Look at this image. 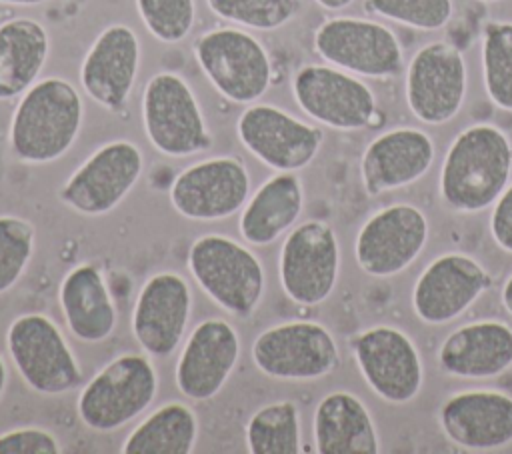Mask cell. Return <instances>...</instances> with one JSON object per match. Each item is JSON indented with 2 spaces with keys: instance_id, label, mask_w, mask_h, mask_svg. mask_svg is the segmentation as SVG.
<instances>
[{
  "instance_id": "f546056e",
  "label": "cell",
  "mask_w": 512,
  "mask_h": 454,
  "mask_svg": "<svg viewBox=\"0 0 512 454\" xmlns=\"http://www.w3.org/2000/svg\"><path fill=\"white\" fill-rule=\"evenodd\" d=\"M244 438L250 454L302 452L298 406L292 400H280L258 408L246 422Z\"/></svg>"
},
{
  "instance_id": "7402d4cb",
  "label": "cell",
  "mask_w": 512,
  "mask_h": 454,
  "mask_svg": "<svg viewBox=\"0 0 512 454\" xmlns=\"http://www.w3.org/2000/svg\"><path fill=\"white\" fill-rule=\"evenodd\" d=\"M446 438L466 450H496L512 442V396L500 390H466L438 412Z\"/></svg>"
},
{
  "instance_id": "8fae6325",
  "label": "cell",
  "mask_w": 512,
  "mask_h": 454,
  "mask_svg": "<svg viewBox=\"0 0 512 454\" xmlns=\"http://www.w3.org/2000/svg\"><path fill=\"white\" fill-rule=\"evenodd\" d=\"M142 150L130 140H110L96 148L60 188V202L84 216L112 212L138 184Z\"/></svg>"
},
{
  "instance_id": "4dcf8cb0",
  "label": "cell",
  "mask_w": 512,
  "mask_h": 454,
  "mask_svg": "<svg viewBox=\"0 0 512 454\" xmlns=\"http://www.w3.org/2000/svg\"><path fill=\"white\" fill-rule=\"evenodd\" d=\"M482 76L492 104L512 112V22H488L484 26Z\"/></svg>"
},
{
  "instance_id": "ffe728a7",
  "label": "cell",
  "mask_w": 512,
  "mask_h": 454,
  "mask_svg": "<svg viewBox=\"0 0 512 454\" xmlns=\"http://www.w3.org/2000/svg\"><path fill=\"white\" fill-rule=\"evenodd\" d=\"M492 276L472 256L446 252L434 258L418 276L412 308L426 324H444L466 312L488 288Z\"/></svg>"
},
{
  "instance_id": "1f68e13d",
  "label": "cell",
  "mask_w": 512,
  "mask_h": 454,
  "mask_svg": "<svg viewBox=\"0 0 512 454\" xmlns=\"http://www.w3.org/2000/svg\"><path fill=\"white\" fill-rule=\"evenodd\" d=\"M206 4L220 20L260 32L286 26L298 12V0H206Z\"/></svg>"
},
{
  "instance_id": "74e56055",
  "label": "cell",
  "mask_w": 512,
  "mask_h": 454,
  "mask_svg": "<svg viewBox=\"0 0 512 454\" xmlns=\"http://www.w3.org/2000/svg\"><path fill=\"white\" fill-rule=\"evenodd\" d=\"M318 6H322L324 10H332V12H338V10H344L348 8L354 0H314Z\"/></svg>"
},
{
  "instance_id": "9a60e30c",
  "label": "cell",
  "mask_w": 512,
  "mask_h": 454,
  "mask_svg": "<svg viewBox=\"0 0 512 454\" xmlns=\"http://www.w3.org/2000/svg\"><path fill=\"white\" fill-rule=\"evenodd\" d=\"M466 62L462 52L446 42L424 44L406 70V102L424 124L452 120L466 98Z\"/></svg>"
},
{
  "instance_id": "6da1fadb",
  "label": "cell",
  "mask_w": 512,
  "mask_h": 454,
  "mask_svg": "<svg viewBox=\"0 0 512 454\" xmlns=\"http://www.w3.org/2000/svg\"><path fill=\"white\" fill-rule=\"evenodd\" d=\"M82 122L84 100L72 82L60 76L36 80L12 112L10 152L26 164L54 162L74 146Z\"/></svg>"
},
{
  "instance_id": "cb8c5ba5",
  "label": "cell",
  "mask_w": 512,
  "mask_h": 454,
  "mask_svg": "<svg viewBox=\"0 0 512 454\" xmlns=\"http://www.w3.org/2000/svg\"><path fill=\"white\" fill-rule=\"evenodd\" d=\"M438 364L446 374L458 378L500 376L512 366V328L500 320L464 324L440 344Z\"/></svg>"
},
{
  "instance_id": "83f0119b",
  "label": "cell",
  "mask_w": 512,
  "mask_h": 454,
  "mask_svg": "<svg viewBox=\"0 0 512 454\" xmlns=\"http://www.w3.org/2000/svg\"><path fill=\"white\" fill-rule=\"evenodd\" d=\"M50 54L46 28L34 18L0 24V100L22 96L40 76Z\"/></svg>"
},
{
  "instance_id": "5b68a950",
  "label": "cell",
  "mask_w": 512,
  "mask_h": 454,
  "mask_svg": "<svg viewBox=\"0 0 512 454\" xmlns=\"http://www.w3.org/2000/svg\"><path fill=\"white\" fill-rule=\"evenodd\" d=\"M192 52L216 92L234 104L258 102L272 84L270 54L246 30L212 28L194 40Z\"/></svg>"
},
{
  "instance_id": "d590c367",
  "label": "cell",
  "mask_w": 512,
  "mask_h": 454,
  "mask_svg": "<svg viewBox=\"0 0 512 454\" xmlns=\"http://www.w3.org/2000/svg\"><path fill=\"white\" fill-rule=\"evenodd\" d=\"M62 444L46 428L24 426L0 434V454H60Z\"/></svg>"
},
{
  "instance_id": "8992f818",
  "label": "cell",
  "mask_w": 512,
  "mask_h": 454,
  "mask_svg": "<svg viewBox=\"0 0 512 454\" xmlns=\"http://www.w3.org/2000/svg\"><path fill=\"white\" fill-rule=\"evenodd\" d=\"M6 348L20 378L42 396L68 394L84 380L66 336L46 314L16 316L6 330Z\"/></svg>"
},
{
  "instance_id": "ab89813d",
  "label": "cell",
  "mask_w": 512,
  "mask_h": 454,
  "mask_svg": "<svg viewBox=\"0 0 512 454\" xmlns=\"http://www.w3.org/2000/svg\"><path fill=\"white\" fill-rule=\"evenodd\" d=\"M6 386H8V368H6L4 358L0 356V400H2L4 392H6Z\"/></svg>"
},
{
  "instance_id": "7a4b0ae2",
  "label": "cell",
  "mask_w": 512,
  "mask_h": 454,
  "mask_svg": "<svg viewBox=\"0 0 512 454\" xmlns=\"http://www.w3.org/2000/svg\"><path fill=\"white\" fill-rule=\"evenodd\" d=\"M512 174V142L494 124H472L450 144L440 172V194L458 212L494 204Z\"/></svg>"
},
{
  "instance_id": "44dd1931",
  "label": "cell",
  "mask_w": 512,
  "mask_h": 454,
  "mask_svg": "<svg viewBox=\"0 0 512 454\" xmlns=\"http://www.w3.org/2000/svg\"><path fill=\"white\" fill-rule=\"evenodd\" d=\"M140 68V40L126 24L106 26L80 64L82 90L108 112L126 108Z\"/></svg>"
},
{
  "instance_id": "30bf717a",
  "label": "cell",
  "mask_w": 512,
  "mask_h": 454,
  "mask_svg": "<svg viewBox=\"0 0 512 454\" xmlns=\"http://www.w3.org/2000/svg\"><path fill=\"white\" fill-rule=\"evenodd\" d=\"M340 272V246L332 226L306 220L292 228L278 256V278L288 300L318 306L334 292Z\"/></svg>"
},
{
  "instance_id": "3957f363",
  "label": "cell",
  "mask_w": 512,
  "mask_h": 454,
  "mask_svg": "<svg viewBox=\"0 0 512 454\" xmlns=\"http://www.w3.org/2000/svg\"><path fill=\"white\" fill-rule=\"evenodd\" d=\"M188 270L202 292L224 312L250 318L266 290V272L258 256L226 234H202L186 258Z\"/></svg>"
},
{
  "instance_id": "ba28073f",
  "label": "cell",
  "mask_w": 512,
  "mask_h": 454,
  "mask_svg": "<svg viewBox=\"0 0 512 454\" xmlns=\"http://www.w3.org/2000/svg\"><path fill=\"white\" fill-rule=\"evenodd\" d=\"M254 366L282 382H312L340 364L338 344L320 322L290 320L260 332L250 350Z\"/></svg>"
},
{
  "instance_id": "836d02e7",
  "label": "cell",
  "mask_w": 512,
  "mask_h": 454,
  "mask_svg": "<svg viewBox=\"0 0 512 454\" xmlns=\"http://www.w3.org/2000/svg\"><path fill=\"white\" fill-rule=\"evenodd\" d=\"M146 30L164 44L182 42L194 28V0H134Z\"/></svg>"
},
{
  "instance_id": "603a6c76",
  "label": "cell",
  "mask_w": 512,
  "mask_h": 454,
  "mask_svg": "<svg viewBox=\"0 0 512 454\" xmlns=\"http://www.w3.org/2000/svg\"><path fill=\"white\" fill-rule=\"evenodd\" d=\"M434 162V142L418 128L402 126L376 136L364 150L360 170L366 194L378 196L420 180Z\"/></svg>"
},
{
  "instance_id": "f1b7e54d",
  "label": "cell",
  "mask_w": 512,
  "mask_h": 454,
  "mask_svg": "<svg viewBox=\"0 0 512 454\" xmlns=\"http://www.w3.org/2000/svg\"><path fill=\"white\" fill-rule=\"evenodd\" d=\"M198 416L184 402H168L142 418L126 436L122 454H190L198 442Z\"/></svg>"
},
{
  "instance_id": "e0dca14e",
  "label": "cell",
  "mask_w": 512,
  "mask_h": 454,
  "mask_svg": "<svg viewBox=\"0 0 512 454\" xmlns=\"http://www.w3.org/2000/svg\"><path fill=\"white\" fill-rule=\"evenodd\" d=\"M428 218L412 204L400 202L372 214L354 244L358 266L370 276H392L406 270L428 242Z\"/></svg>"
},
{
  "instance_id": "8d00e7d4",
  "label": "cell",
  "mask_w": 512,
  "mask_h": 454,
  "mask_svg": "<svg viewBox=\"0 0 512 454\" xmlns=\"http://www.w3.org/2000/svg\"><path fill=\"white\" fill-rule=\"evenodd\" d=\"M490 232L494 242L512 254V184L504 188L490 218Z\"/></svg>"
},
{
  "instance_id": "277c9868",
  "label": "cell",
  "mask_w": 512,
  "mask_h": 454,
  "mask_svg": "<svg viewBox=\"0 0 512 454\" xmlns=\"http://www.w3.org/2000/svg\"><path fill=\"white\" fill-rule=\"evenodd\" d=\"M158 392V372L148 354L124 352L100 368L80 390L76 412L92 432H116L142 416Z\"/></svg>"
},
{
  "instance_id": "d6986e66",
  "label": "cell",
  "mask_w": 512,
  "mask_h": 454,
  "mask_svg": "<svg viewBox=\"0 0 512 454\" xmlns=\"http://www.w3.org/2000/svg\"><path fill=\"white\" fill-rule=\"evenodd\" d=\"M240 358L238 330L224 318H206L192 328L176 360L174 380L190 400H212Z\"/></svg>"
},
{
  "instance_id": "60d3db41",
  "label": "cell",
  "mask_w": 512,
  "mask_h": 454,
  "mask_svg": "<svg viewBox=\"0 0 512 454\" xmlns=\"http://www.w3.org/2000/svg\"><path fill=\"white\" fill-rule=\"evenodd\" d=\"M44 2L48 0H0V4H6V6H38Z\"/></svg>"
},
{
  "instance_id": "484cf974",
  "label": "cell",
  "mask_w": 512,
  "mask_h": 454,
  "mask_svg": "<svg viewBox=\"0 0 512 454\" xmlns=\"http://www.w3.org/2000/svg\"><path fill=\"white\" fill-rule=\"evenodd\" d=\"M304 210V188L296 172H276L246 200L238 232L252 246H268L284 236Z\"/></svg>"
},
{
  "instance_id": "9c48e42d",
  "label": "cell",
  "mask_w": 512,
  "mask_h": 454,
  "mask_svg": "<svg viewBox=\"0 0 512 454\" xmlns=\"http://www.w3.org/2000/svg\"><path fill=\"white\" fill-rule=\"evenodd\" d=\"M292 96L306 116L334 130H362L382 122L368 84L336 66L298 68L292 76Z\"/></svg>"
},
{
  "instance_id": "f35d334b",
  "label": "cell",
  "mask_w": 512,
  "mask_h": 454,
  "mask_svg": "<svg viewBox=\"0 0 512 454\" xmlns=\"http://www.w3.org/2000/svg\"><path fill=\"white\" fill-rule=\"evenodd\" d=\"M502 304L512 314V276L502 286Z\"/></svg>"
},
{
  "instance_id": "d6a6232c",
  "label": "cell",
  "mask_w": 512,
  "mask_h": 454,
  "mask_svg": "<svg viewBox=\"0 0 512 454\" xmlns=\"http://www.w3.org/2000/svg\"><path fill=\"white\" fill-rule=\"evenodd\" d=\"M36 244V228L28 218L0 216V294L12 290L24 276Z\"/></svg>"
},
{
  "instance_id": "b9f144b4",
  "label": "cell",
  "mask_w": 512,
  "mask_h": 454,
  "mask_svg": "<svg viewBox=\"0 0 512 454\" xmlns=\"http://www.w3.org/2000/svg\"><path fill=\"white\" fill-rule=\"evenodd\" d=\"M480 2H486V4H492V2H500V0H480Z\"/></svg>"
},
{
  "instance_id": "5bb4252c",
  "label": "cell",
  "mask_w": 512,
  "mask_h": 454,
  "mask_svg": "<svg viewBox=\"0 0 512 454\" xmlns=\"http://www.w3.org/2000/svg\"><path fill=\"white\" fill-rule=\"evenodd\" d=\"M240 144L264 166L276 172H298L318 154L324 134L274 104H248L238 120Z\"/></svg>"
},
{
  "instance_id": "7c38bea8",
  "label": "cell",
  "mask_w": 512,
  "mask_h": 454,
  "mask_svg": "<svg viewBox=\"0 0 512 454\" xmlns=\"http://www.w3.org/2000/svg\"><path fill=\"white\" fill-rule=\"evenodd\" d=\"M314 50L328 64L366 78H392L404 66L398 36L384 24L336 16L314 32Z\"/></svg>"
},
{
  "instance_id": "4fadbf2b",
  "label": "cell",
  "mask_w": 512,
  "mask_h": 454,
  "mask_svg": "<svg viewBox=\"0 0 512 454\" xmlns=\"http://www.w3.org/2000/svg\"><path fill=\"white\" fill-rule=\"evenodd\" d=\"M172 208L194 222H220L238 214L250 198V174L236 156L190 164L170 184Z\"/></svg>"
},
{
  "instance_id": "2e32d148",
  "label": "cell",
  "mask_w": 512,
  "mask_h": 454,
  "mask_svg": "<svg viewBox=\"0 0 512 454\" xmlns=\"http://www.w3.org/2000/svg\"><path fill=\"white\" fill-rule=\"evenodd\" d=\"M354 360L370 390L386 402L404 404L418 396L424 380L416 344L402 330L374 326L350 340Z\"/></svg>"
},
{
  "instance_id": "e575fe53",
  "label": "cell",
  "mask_w": 512,
  "mask_h": 454,
  "mask_svg": "<svg viewBox=\"0 0 512 454\" xmlns=\"http://www.w3.org/2000/svg\"><path fill=\"white\" fill-rule=\"evenodd\" d=\"M366 8L416 30H440L454 12L452 0H366Z\"/></svg>"
},
{
  "instance_id": "52a82bcc",
  "label": "cell",
  "mask_w": 512,
  "mask_h": 454,
  "mask_svg": "<svg viewBox=\"0 0 512 454\" xmlns=\"http://www.w3.org/2000/svg\"><path fill=\"white\" fill-rule=\"evenodd\" d=\"M142 124L148 142L164 156L206 152L212 134L190 84L176 72L154 74L142 92Z\"/></svg>"
},
{
  "instance_id": "d4e9b609",
  "label": "cell",
  "mask_w": 512,
  "mask_h": 454,
  "mask_svg": "<svg viewBox=\"0 0 512 454\" xmlns=\"http://www.w3.org/2000/svg\"><path fill=\"white\" fill-rule=\"evenodd\" d=\"M58 304L70 334L86 344L108 340L118 322V312L104 272L92 262L74 266L60 282Z\"/></svg>"
},
{
  "instance_id": "ac0fdd59",
  "label": "cell",
  "mask_w": 512,
  "mask_h": 454,
  "mask_svg": "<svg viewBox=\"0 0 512 454\" xmlns=\"http://www.w3.org/2000/svg\"><path fill=\"white\" fill-rule=\"evenodd\" d=\"M192 312V292L178 272H156L142 284L130 318L136 344L152 358L170 356L182 342Z\"/></svg>"
},
{
  "instance_id": "4316f807",
  "label": "cell",
  "mask_w": 512,
  "mask_h": 454,
  "mask_svg": "<svg viewBox=\"0 0 512 454\" xmlns=\"http://www.w3.org/2000/svg\"><path fill=\"white\" fill-rule=\"evenodd\" d=\"M314 448L320 454H378L380 440L364 402L344 390L326 394L314 410Z\"/></svg>"
}]
</instances>
